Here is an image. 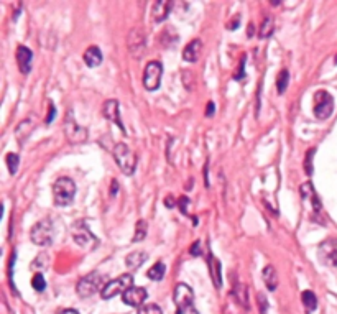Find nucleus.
<instances>
[{
  "mask_svg": "<svg viewBox=\"0 0 337 314\" xmlns=\"http://www.w3.org/2000/svg\"><path fill=\"white\" fill-rule=\"evenodd\" d=\"M76 194V185L71 178H60L55 185H53V198L55 204L58 207H66L74 201Z\"/></svg>",
  "mask_w": 337,
  "mask_h": 314,
  "instance_id": "obj_1",
  "label": "nucleus"
},
{
  "mask_svg": "<svg viewBox=\"0 0 337 314\" xmlns=\"http://www.w3.org/2000/svg\"><path fill=\"white\" fill-rule=\"evenodd\" d=\"M104 278L102 275H99L97 271H92V273L82 276L78 281V286H76V291L81 296V298H91L96 293H102L104 289Z\"/></svg>",
  "mask_w": 337,
  "mask_h": 314,
  "instance_id": "obj_2",
  "label": "nucleus"
},
{
  "mask_svg": "<svg viewBox=\"0 0 337 314\" xmlns=\"http://www.w3.org/2000/svg\"><path fill=\"white\" fill-rule=\"evenodd\" d=\"M114 158L119 168L122 170L123 175H133L135 173V167H137V156L135 153L130 150V148L125 143H117L114 146Z\"/></svg>",
  "mask_w": 337,
  "mask_h": 314,
  "instance_id": "obj_3",
  "label": "nucleus"
},
{
  "mask_svg": "<svg viewBox=\"0 0 337 314\" xmlns=\"http://www.w3.org/2000/svg\"><path fill=\"white\" fill-rule=\"evenodd\" d=\"M53 232H55V229H53V222L50 221V219H43V221L37 222L32 227L30 239H32V242L35 245L46 247L53 242Z\"/></svg>",
  "mask_w": 337,
  "mask_h": 314,
  "instance_id": "obj_4",
  "label": "nucleus"
},
{
  "mask_svg": "<svg viewBox=\"0 0 337 314\" xmlns=\"http://www.w3.org/2000/svg\"><path fill=\"white\" fill-rule=\"evenodd\" d=\"M133 286V275L132 273H125L119 278H115V280H112L109 283H105V286L102 289V298L104 299H110L114 298V296H119V294H123Z\"/></svg>",
  "mask_w": 337,
  "mask_h": 314,
  "instance_id": "obj_5",
  "label": "nucleus"
},
{
  "mask_svg": "<svg viewBox=\"0 0 337 314\" xmlns=\"http://www.w3.org/2000/svg\"><path fill=\"white\" fill-rule=\"evenodd\" d=\"M334 110V99L329 92L319 91L314 96V115L319 120H326Z\"/></svg>",
  "mask_w": 337,
  "mask_h": 314,
  "instance_id": "obj_6",
  "label": "nucleus"
},
{
  "mask_svg": "<svg viewBox=\"0 0 337 314\" xmlns=\"http://www.w3.org/2000/svg\"><path fill=\"white\" fill-rule=\"evenodd\" d=\"M161 74H163V64L159 61H150L145 68L143 74V86L146 91H156L161 84Z\"/></svg>",
  "mask_w": 337,
  "mask_h": 314,
  "instance_id": "obj_7",
  "label": "nucleus"
},
{
  "mask_svg": "<svg viewBox=\"0 0 337 314\" xmlns=\"http://www.w3.org/2000/svg\"><path fill=\"white\" fill-rule=\"evenodd\" d=\"M317 255L324 265L337 266V240L335 239L324 240L317 248Z\"/></svg>",
  "mask_w": 337,
  "mask_h": 314,
  "instance_id": "obj_8",
  "label": "nucleus"
},
{
  "mask_svg": "<svg viewBox=\"0 0 337 314\" xmlns=\"http://www.w3.org/2000/svg\"><path fill=\"white\" fill-rule=\"evenodd\" d=\"M194 303V293L189 285L186 283H178L175 288V304L176 309H183V307H189Z\"/></svg>",
  "mask_w": 337,
  "mask_h": 314,
  "instance_id": "obj_9",
  "label": "nucleus"
},
{
  "mask_svg": "<svg viewBox=\"0 0 337 314\" xmlns=\"http://www.w3.org/2000/svg\"><path fill=\"white\" fill-rule=\"evenodd\" d=\"M73 237H74L76 244L81 245V247H84V248H91V245H96L97 244V239L89 232V229L86 227L84 222H78V224H76Z\"/></svg>",
  "mask_w": 337,
  "mask_h": 314,
  "instance_id": "obj_10",
  "label": "nucleus"
},
{
  "mask_svg": "<svg viewBox=\"0 0 337 314\" xmlns=\"http://www.w3.org/2000/svg\"><path fill=\"white\" fill-rule=\"evenodd\" d=\"M146 298H148V293H146L145 288H140V286H132L122 294L123 303L133 307H141Z\"/></svg>",
  "mask_w": 337,
  "mask_h": 314,
  "instance_id": "obj_11",
  "label": "nucleus"
},
{
  "mask_svg": "<svg viewBox=\"0 0 337 314\" xmlns=\"http://www.w3.org/2000/svg\"><path fill=\"white\" fill-rule=\"evenodd\" d=\"M146 46V33L141 28H135L128 35V48L133 56H140V53Z\"/></svg>",
  "mask_w": 337,
  "mask_h": 314,
  "instance_id": "obj_12",
  "label": "nucleus"
},
{
  "mask_svg": "<svg viewBox=\"0 0 337 314\" xmlns=\"http://www.w3.org/2000/svg\"><path fill=\"white\" fill-rule=\"evenodd\" d=\"M104 117L109 118V120H112L115 125H119V128L122 130L123 133H125V128H123V123L120 120V105H119L117 100L110 99V100H107V102L104 104Z\"/></svg>",
  "mask_w": 337,
  "mask_h": 314,
  "instance_id": "obj_13",
  "label": "nucleus"
},
{
  "mask_svg": "<svg viewBox=\"0 0 337 314\" xmlns=\"http://www.w3.org/2000/svg\"><path fill=\"white\" fill-rule=\"evenodd\" d=\"M35 127H37V117H35L33 114L19 123V127H17V130H15V137H17V140H19L20 145H23V141L30 137V133L33 132Z\"/></svg>",
  "mask_w": 337,
  "mask_h": 314,
  "instance_id": "obj_14",
  "label": "nucleus"
},
{
  "mask_svg": "<svg viewBox=\"0 0 337 314\" xmlns=\"http://www.w3.org/2000/svg\"><path fill=\"white\" fill-rule=\"evenodd\" d=\"M32 61H33V53L27 46H19L17 50V64L22 74H28L32 71Z\"/></svg>",
  "mask_w": 337,
  "mask_h": 314,
  "instance_id": "obj_15",
  "label": "nucleus"
},
{
  "mask_svg": "<svg viewBox=\"0 0 337 314\" xmlns=\"http://www.w3.org/2000/svg\"><path fill=\"white\" fill-rule=\"evenodd\" d=\"M64 132H66V137H68L71 141H73V143H78V141H84L86 137H87L86 130L82 128V127H79L78 123L74 122V118H73V117H69V118H68L66 128H64Z\"/></svg>",
  "mask_w": 337,
  "mask_h": 314,
  "instance_id": "obj_16",
  "label": "nucleus"
},
{
  "mask_svg": "<svg viewBox=\"0 0 337 314\" xmlns=\"http://www.w3.org/2000/svg\"><path fill=\"white\" fill-rule=\"evenodd\" d=\"M299 193H301V198H303L304 201H311L312 211H314L316 214H319V212H321V201H319V198L316 196L314 188H312V185L309 181L304 183V185L299 188Z\"/></svg>",
  "mask_w": 337,
  "mask_h": 314,
  "instance_id": "obj_17",
  "label": "nucleus"
},
{
  "mask_svg": "<svg viewBox=\"0 0 337 314\" xmlns=\"http://www.w3.org/2000/svg\"><path fill=\"white\" fill-rule=\"evenodd\" d=\"M201 48H203L201 40H193L191 43H188L186 48L183 50V59L188 63H196L201 55Z\"/></svg>",
  "mask_w": 337,
  "mask_h": 314,
  "instance_id": "obj_18",
  "label": "nucleus"
},
{
  "mask_svg": "<svg viewBox=\"0 0 337 314\" xmlns=\"http://www.w3.org/2000/svg\"><path fill=\"white\" fill-rule=\"evenodd\" d=\"M171 2H166V0H159V2L153 4V20L155 22H164L168 19L170 12H171Z\"/></svg>",
  "mask_w": 337,
  "mask_h": 314,
  "instance_id": "obj_19",
  "label": "nucleus"
},
{
  "mask_svg": "<svg viewBox=\"0 0 337 314\" xmlns=\"http://www.w3.org/2000/svg\"><path fill=\"white\" fill-rule=\"evenodd\" d=\"M262 278H263L265 286H267L270 291H275L276 286H278V275H276V270L273 268V266L271 265L265 266L263 271H262Z\"/></svg>",
  "mask_w": 337,
  "mask_h": 314,
  "instance_id": "obj_20",
  "label": "nucleus"
},
{
  "mask_svg": "<svg viewBox=\"0 0 337 314\" xmlns=\"http://www.w3.org/2000/svg\"><path fill=\"white\" fill-rule=\"evenodd\" d=\"M84 63L89 68H97L100 63H102V53L97 48V46H91L84 53Z\"/></svg>",
  "mask_w": 337,
  "mask_h": 314,
  "instance_id": "obj_21",
  "label": "nucleus"
},
{
  "mask_svg": "<svg viewBox=\"0 0 337 314\" xmlns=\"http://www.w3.org/2000/svg\"><path fill=\"white\" fill-rule=\"evenodd\" d=\"M146 258H148V255H146L145 252H132L130 255H127L125 263H127V266L130 270H137L143 265V262Z\"/></svg>",
  "mask_w": 337,
  "mask_h": 314,
  "instance_id": "obj_22",
  "label": "nucleus"
},
{
  "mask_svg": "<svg viewBox=\"0 0 337 314\" xmlns=\"http://www.w3.org/2000/svg\"><path fill=\"white\" fill-rule=\"evenodd\" d=\"M209 266H211V276L214 280V285L219 289L222 286V275H221V263L214 255H209Z\"/></svg>",
  "mask_w": 337,
  "mask_h": 314,
  "instance_id": "obj_23",
  "label": "nucleus"
},
{
  "mask_svg": "<svg viewBox=\"0 0 337 314\" xmlns=\"http://www.w3.org/2000/svg\"><path fill=\"white\" fill-rule=\"evenodd\" d=\"M301 299H303V304L306 307V312L309 314L312 312L317 307V298L316 294L309 291V289H306V291H303V294H301Z\"/></svg>",
  "mask_w": 337,
  "mask_h": 314,
  "instance_id": "obj_24",
  "label": "nucleus"
},
{
  "mask_svg": "<svg viewBox=\"0 0 337 314\" xmlns=\"http://www.w3.org/2000/svg\"><path fill=\"white\" fill-rule=\"evenodd\" d=\"M164 271H166V266H164V263L158 262V263L153 265L148 271H146V276H148L150 280H153V281H159V280H163Z\"/></svg>",
  "mask_w": 337,
  "mask_h": 314,
  "instance_id": "obj_25",
  "label": "nucleus"
},
{
  "mask_svg": "<svg viewBox=\"0 0 337 314\" xmlns=\"http://www.w3.org/2000/svg\"><path fill=\"white\" fill-rule=\"evenodd\" d=\"M273 30H275L273 19L267 17V19L263 20L262 27H260V38H270L271 35H273Z\"/></svg>",
  "mask_w": 337,
  "mask_h": 314,
  "instance_id": "obj_26",
  "label": "nucleus"
},
{
  "mask_svg": "<svg viewBox=\"0 0 337 314\" xmlns=\"http://www.w3.org/2000/svg\"><path fill=\"white\" fill-rule=\"evenodd\" d=\"M288 82H289V73H288V69H281L280 74H278V78H276V89H278V92L285 94L286 87H288Z\"/></svg>",
  "mask_w": 337,
  "mask_h": 314,
  "instance_id": "obj_27",
  "label": "nucleus"
},
{
  "mask_svg": "<svg viewBox=\"0 0 337 314\" xmlns=\"http://www.w3.org/2000/svg\"><path fill=\"white\" fill-rule=\"evenodd\" d=\"M234 294H235V301L247 309L248 307V304H247V288L244 285H235L234 286Z\"/></svg>",
  "mask_w": 337,
  "mask_h": 314,
  "instance_id": "obj_28",
  "label": "nucleus"
},
{
  "mask_svg": "<svg viewBox=\"0 0 337 314\" xmlns=\"http://www.w3.org/2000/svg\"><path fill=\"white\" fill-rule=\"evenodd\" d=\"M146 229H148V224H146V221H143V219H140V221L137 222V227H135V235H133V242H140L145 239L146 235Z\"/></svg>",
  "mask_w": 337,
  "mask_h": 314,
  "instance_id": "obj_29",
  "label": "nucleus"
},
{
  "mask_svg": "<svg viewBox=\"0 0 337 314\" xmlns=\"http://www.w3.org/2000/svg\"><path fill=\"white\" fill-rule=\"evenodd\" d=\"M50 257H48V253H40V255L33 260V263H32V270H40V273H41V270H45L46 266H48V263H50V260H48Z\"/></svg>",
  "mask_w": 337,
  "mask_h": 314,
  "instance_id": "obj_30",
  "label": "nucleus"
},
{
  "mask_svg": "<svg viewBox=\"0 0 337 314\" xmlns=\"http://www.w3.org/2000/svg\"><path fill=\"white\" fill-rule=\"evenodd\" d=\"M5 162H7V167H9L10 175H15L17 171H19L20 158H19V155H17V153H9L7 158H5Z\"/></svg>",
  "mask_w": 337,
  "mask_h": 314,
  "instance_id": "obj_31",
  "label": "nucleus"
},
{
  "mask_svg": "<svg viewBox=\"0 0 337 314\" xmlns=\"http://www.w3.org/2000/svg\"><path fill=\"white\" fill-rule=\"evenodd\" d=\"M32 286L37 289V291H45V288H46V281H45V276L40 273L35 275L33 276V280H32Z\"/></svg>",
  "mask_w": 337,
  "mask_h": 314,
  "instance_id": "obj_32",
  "label": "nucleus"
},
{
  "mask_svg": "<svg viewBox=\"0 0 337 314\" xmlns=\"http://www.w3.org/2000/svg\"><path fill=\"white\" fill-rule=\"evenodd\" d=\"M138 314H163L161 307L158 304H143L141 307H138Z\"/></svg>",
  "mask_w": 337,
  "mask_h": 314,
  "instance_id": "obj_33",
  "label": "nucleus"
},
{
  "mask_svg": "<svg viewBox=\"0 0 337 314\" xmlns=\"http://www.w3.org/2000/svg\"><path fill=\"white\" fill-rule=\"evenodd\" d=\"M314 153H316L314 148H311V150L306 153V160H304V171H306V175H307V176H311V175H312V156H314Z\"/></svg>",
  "mask_w": 337,
  "mask_h": 314,
  "instance_id": "obj_34",
  "label": "nucleus"
},
{
  "mask_svg": "<svg viewBox=\"0 0 337 314\" xmlns=\"http://www.w3.org/2000/svg\"><path fill=\"white\" fill-rule=\"evenodd\" d=\"M257 298H258V306H260V314H267V309H268V301H267V298L262 294V293H258L257 294Z\"/></svg>",
  "mask_w": 337,
  "mask_h": 314,
  "instance_id": "obj_35",
  "label": "nucleus"
},
{
  "mask_svg": "<svg viewBox=\"0 0 337 314\" xmlns=\"http://www.w3.org/2000/svg\"><path fill=\"white\" fill-rule=\"evenodd\" d=\"M178 206L181 207V212L185 216H188V217H191V214H189V211H188V206H189V199L186 198V196H183L180 201H178Z\"/></svg>",
  "mask_w": 337,
  "mask_h": 314,
  "instance_id": "obj_36",
  "label": "nucleus"
},
{
  "mask_svg": "<svg viewBox=\"0 0 337 314\" xmlns=\"http://www.w3.org/2000/svg\"><path fill=\"white\" fill-rule=\"evenodd\" d=\"M245 56L242 58V61H240V69H239V73H235V76H234V79L235 81H242L245 78Z\"/></svg>",
  "mask_w": 337,
  "mask_h": 314,
  "instance_id": "obj_37",
  "label": "nucleus"
},
{
  "mask_svg": "<svg viewBox=\"0 0 337 314\" xmlns=\"http://www.w3.org/2000/svg\"><path fill=\"white\" fill-rule=\"evenodd\" d=\"M176 314H199V311L194 306L183 307V309H176Z\"/></svg>",
  "mask_w": 337,
  "mask_h": 314,
  "instance_id": "obj_38",
  "label": "nucleus"
},
{
  "mask_svg": "<svg viewBox=\"0 0 337 314\" xmlns=\"http://www.w3.org/2000/svg\"><path fill=\"white\" fill-rule=\"evenodd\" d=\"M191 255H201V244L199 242H194V244L191 245Z\"/></svg>",
  "mask_w": 337,
  "mask_h": 314,
  "instance_id": "obj_39",
  "label": "nucleus"
},
{
  "mask_svg": "<svg viewBox=\"0 0 337 314\" xmlns=\"http://www.w3.org/2000/svg\"><path fill=\"white\" fill-rule=\"evenodd\" d=\"M239 22H240V17L237 15V17H235V19H234L232 22H229V25H227V28H229V30H235V28H239V25H240V23H239Z\"/></svg>",
  "mask_w": 337,
  "mask_h": 314,
  "instance_id": "obj_40",
  "label": "nucleus"
},
{
  "mask_svg": "<svg viewBox=\"0 0 337 314\" xmlns=\"http://www.w3.org/2000/svg\"><path fill=\"white\" fill-rule=\"evenodd\" d=\"M214 110H216V105H214V102H209V104H208V109H206V115L211 117L212 114H214Z\"/></svg>",
  "mask_w": 337,
  "mask_h": 314,
  "instance_id": "obj_41",
  "label": "nucleus"
},
{
  "mask_svg": "<svg viewBox=\"0 0 337 314\" xmlns=\"http://www.w3.org/2000/svg\"><path fill=\"white\" fill-rule=\"evenodd\" d=\"M55 114H56V109H55V105H51L50 107V114H48V118H46V123H50L53 118H55Z\"/></svg>",
  "mask_w": 337,
  "mask_h": 314,
  "instance_id": "obj_42",
  "label": "nucleus"
},
{
  "mask_svg": "<svg viewBox=\"0 0 337 314\" xmlns=\"http://www.w3.org/2000/svg\"><path fill=\"white\" fill-rule=\"evenodd\" d=\"M117 189H119V185H117V180H112V189H110V194H112V196H117Z\"/></svg>",
  "mask_w": 337,
  "mask_h": 314,
  "instance_id": "obj_43",
  "label": "nucleus"
},
{
  "mask_svg": "<svg viewBox=\"0 0 337 314\" xmlns=\"http://www.w3.org/2000/svg\"><path fill=\"white\" fill-rule=\"evenodd\" d=\"M60 314H79L76 309H64V311H61Z\"/></svg>",
  "mask_w": 337,
  "mask_h": 314,
  "instance_id": "obj_44",
  "label": "nucleus"
},
{
  "mask_svg": "<svg viewBox=\"0 0 337 314\" xmlns=\"http://www.w3.org/2000/svg\"><path fill=\"white\" fill-rule=\"evenodd\" d=\"M247 33H248V37H252V35H253V25H252V23H250V25H248Z\"/></svg>",
  "mask_w": 337,
  "mask_h": 314,
  "instance_id": "obj_45",
  "label": "nucleus"
},
{
  "mask_svg": "<svg viewBox=\"0 0 337 314\" xmlns=\"http://www.w3.org/2000/svg\"><path fill=\"white\" fill-rule=\"evenodd\" d=\"M173 204H175V201L171 198H166V206H173Z\"/></svg>",
  "mask_w": 337,
  "mask_h": 314,
  "instance_id": "obj_46",
  "label": "nucleus"
},
{
  "mask_svg": "<svg viewBox=\"0 0 337 314\" xmlns=\"http://www.w3.org/2000/svg\"><path fill=\"white\" fill-rule=\"evenodd\" d=\"M334 61H335V64H337V55H335V59H334Z\"/></svg>",
  "mask_w": 337,
  "mask_h": 314,
  "instance_id": "obj_47",
  "label": "nucleus"
}]
</instances>
